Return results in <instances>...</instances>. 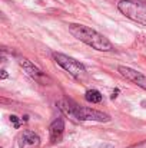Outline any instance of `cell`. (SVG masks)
<instances>
[{"mask_svg":"<svg viewBox=\"0 0 146 148\" xmlns=\"http://www.w3.org/2000/svg\"><path fill=\"white\" fill-rule=\"evenodd\" d=\"M117 71H119V73L123 78H126L128 81L133 82L135 85H138L139 88L146 91V76L143 73H141V72H138V71H135V69H132L129 66H119Z\"/></svg>","mask_w":146,"mask_h":148,"instance_id":"5b68a950","label":"cell"},{"mask_svg":"<svg viewBox=\"0 0 146 148\" xmlns=\"http://www.w3.org/2000/svg\"><path fill=\"white\" fill-rule=\"evenodd\" d=\"M0 72H1V75H0V78H1V79H6V78H7V76H9V75H7V72H6V71H4V69H1V71H0Z\"/></svg>","mask_w":146,"mask_h":148,"instance_id":"7c38bea8","label":"cell"},{"mask_svg":"<svg viewBox=\"0 0 146 148\" xmlns=\"http://www.w3.org/2000/svg\"><path fill=\"white\" fill-rule=\"evenodd\" d=\"M129 148H146V140H145V141H142V143L135 144V145H130Z\"/></svg>","mask_w":146,"mask_h":148,"instance_id":"8fae6325","label":"cell"},{"mask_svg":"<svg viewBox=\"0 0 146 148\" xmlns=\"http://www.w3.org/2000/svg\"><path fill=\"white\" fill-rule=\"evenodd\" d=\"M117 9L128 19L146 26V6L132 0H120L117 3Z\"/></svg>","mask_w":146,"mask_h":148,"instance_id":"277c9868","label":"cell"},{"mask_svg":"<svg viewBox=\"0 0 146 148\" xmlns=\"http://www.w3.org/2000/svg\"><path fill=\"white\" fill-rule=\"evenodd\" d=\"M53 59L59 66H62L66 72H69L76 81H85L88 78V71L79 60H76L67 55L56 53V52L53 53Z\"/></svg>","mask_w":146,"mask_h":148,"instance_id":"3957f363","label":"cell"},{"mask_svg":"<svg viewBox=\"0 0 146 148\" xmlns=\"http://www.w3.org/2000/svg\"><path fill=\"white\" fill-rule=\"evenodd\" d=\"M19 65L23 68V71L30 76V78H33L35 81H37V82H40V84H43V85H46V82H49V78L37 68V66H35L30 60H27V59H20L19 60Z\"/></svg>","mask_w":146,"mask_h":148,"instance_id":"8992f818","label":"cell"},{"mask_svg":"<svg viewBox=\"0 0 146 148\" xmlns=\"http://www.w3.org/2000/svg\"><path fill=\"white\" fill-rule=\"evenodd\" d=\"M69 32L76 38L79 39L80 42L86 43L88 46L93 48L96 50H102V52H110L113 50V45L112 42L105 38L103 35L97 33L96 30L88 27V26H83V25H76V23H72L69 25Z\"/></svg>","mask_w":146,"mask_h":148,"instance_id":"7a4b0ae2","label":"cell"},{"mask_svg":"<svg viewBox=\"0 0 146 148\" xmlns=\"http://www.w3.org/2000/svg\"><path fill=\"white\" fill-rule=\"evenodd\" d=\"M117 94H119V89H116V91H113V94H112V99H115L117 97Z\"/></svg>","mask_w":146,"mask_h":148,"instance_id":"4fadbf2b","label":"cell"},{"mask_svg":"<svg viewBox=\"0 0 146 148\" xmlns=\"http://www.w3.org/2000/svg\"><path fill=\"white\" fill-rule=\"evenodd\" d=\"M9 119H10V124H12L16 130H17V128H20V125H22L23 122H26L23 118L20 119V118H19V116H16V115H10V118H9Z\"/></svg>","mask_w":146,"mask_h":148,"instance_id":"30bf717a","label":"cell"},{"mask_svg":"<svg viewBox=\"0 0 146 148\" xmlns=\"http://www.w3.org/2000/svg\"><path fill=\"white\" fill-rule=\"evenodd\" d=\"M85 99L88 101V102H90V103H99V102H102V94L96 91V89H89L86 94H85Z\"/></svg>","mask_w":146,"mask_h":148,"instance_id":"9c48e42d","label":"cell"},{"mask_svg":"<svg viewBox=\"0 0 146 148\" xmlns=\"http://www.w3.org/2000/svg\"><path fill=\"white\" fill-rule=\"evenodd\" d=\"M17 143H19V148H37L40 144V137L30 130H24L19 135Z\"/></svg>","mask_w":146,"mask_h":148,"instance_id":"52a82bcc","label":"cell"},{"mask_svg":"<svg viewBox=\"0 0 146 148\" xmlns=\"http://www.w3.org/2000/svg\"><path fill=\"white\" fill-rule=\"evenodd\" d=\"M59 109L69 118L75 121H96V122H107L110 121V116L102 111H96L92 108H83L75 103L73 101L67 98L60 99L57 102Z\"/></svg>","mask_w":146,"mask_h":148,"instance_id":"6da1fadb","label":"cell"},{"mask_svg":"<svg viewBox=\"0 0 146 148\" xmlns=\"http://www.w3.org/2000/svg\"><path fill=\"white\" fill-rule=\"evenodd\" d=\"M102 148H113V147H112V145H103Z\"/></svg>","mask_w":146,"mask_h":148,"instance_id":"5bb4252c","label":"cell"},{"mask_svg":"<svg viewBox=\"0 0 146 148\" xmlns=\"http://www.w3.org/2000/svg\"><path fill=\"white\" fill-rule=\"evenodd\" d=\"M63 132H65V121L62 118H57L56 121L52 122V125L49 128L50 141L52 143H59L63 137Z\"/></svg>","mask_w":146,"mask_h":148,"instance_id":"ba28073f","label":"cell"}]
</instances>
